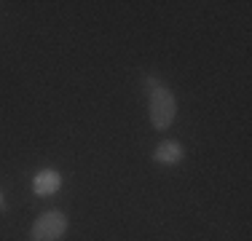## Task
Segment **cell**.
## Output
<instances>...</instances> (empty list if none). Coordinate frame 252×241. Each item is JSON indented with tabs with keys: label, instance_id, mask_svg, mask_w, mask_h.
<instances>
[{
	"label": "cell",
	"instance_id": "1",
	"mask_svg": "<svg viewBox=\"0 0 252 241\" xmlns=\"http://www.w3.org/2000/svg\"><path fill=\"white\" fill-rule=\"evenodd\" d=\"M145 89H148V110H151L153 129L158 131L169 129L177 118V99L172 94V89L164 86L158 78H145Z\"/></svg>",
	"mask_w": 252,
	"mask_h": 241
},
{
	"label": "cell",
	"instance_id": "4",
	"mask_svg": "<svg viewBox=\"0 0 252 241\" xmlns=\"http://www.w3.org/2000/svg\"><path fill=\"white\" fill-rule=\"evenodd\" d=\"M32 188L38 196H51V193H57L62 188V174L54 172V169H40L38 174H35V182Z\"/></svg>",
	"mask_w": 252,
	"mask_h": 241
},
{
	"label": "cell",
	"instance_id": "3",
	"mask_svg": "<svg viewBox=\"0 0 252 241\" xmlns=\"http://www.w3.org/2000/svg\"><path fill=\"white\" fill-rule=\"evenodd\" d=\"M183 155H185L183 145L175 142V140H164L161 145H156V150H153V161H156V164H164V166L180 164Z\"/></svg>",
	"mask_w": 252,
	"mask_h": 241
},
{
	"label": "cell",
	"instance_id": "5",
	"mask_svg": "<svg viewBox=\"0 0 252 241\" xmlns=\"http://www.w3.org/2000/svg\"><path fill=\"white\" fill-rule=\"evenodd\" d=\"M5 209V198H3V190H0V212Z\"/></svg>",
	"mask_w": 252,
	"mask_h": 241
},
{
	"label": "cell",
	"instance_id": "2",
	"mask_svg": "<svg viewBox=\"0 0 252 241\" xmlns=\"http://www.w3.org/2000/svg\"><path fill=\"white\" fill-rule=\"evenodd\" d=\"M64 231H67V217H64V212L51 209V212H43L32 222V241H57L64 236Z\"/></svg>",
	"mask_w": 252,
	"mask_h": 241
}]
</instances>
